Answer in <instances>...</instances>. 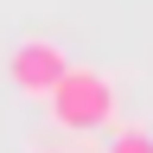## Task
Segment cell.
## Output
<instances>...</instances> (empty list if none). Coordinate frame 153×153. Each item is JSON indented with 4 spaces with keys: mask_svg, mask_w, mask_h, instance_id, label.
<instances>
[{
    "mask_svg": "<svg viewBox=\"0 0 153 153\" xmlns=\"http://www.w3.org/2000/svg\"><path fill=\"white\" fill-rule=\"evenodd\" d=\"M45 108H51V121L57 128H70V134H96V128H108L115 121V76L108 70H89V64H70V76L45 96Z\"/></svg>",
    "mask_w": 153,
    "mask_h": 153,
    "instance_id": "6da1fadb",
    "label": "cell"
},
{
    "mask_svg": "<svg viewBox=\"0 0 153 153\" xmlns=\"http://www.w3.org/2000/svg\"><path fill=\"white\" fill-rule=\"evenodd\" d=\"M108 153H153V128H115Z\"/></svg>",
    "mask_w": 153,
    "mask_h": 153,
    "instance_id": "3957f363",
    "label": "cell"
},
{
    "mask_svg": "<svg viewBox=\"0 0 153 153\" xmlns=\"http://www.w3.org/2000/svg\"><path fill=\"white\" fill-rule=\"evenodd\" d=\"M64 76H70V57H64L57 38H19L7 51V83L19 96H51Z\"/></svg>",
    "mask_w": 153,
    "mask_h": 153,
    "instance_id": "7a4b0ae2",
    "label": "cell"
}]
</instances>
